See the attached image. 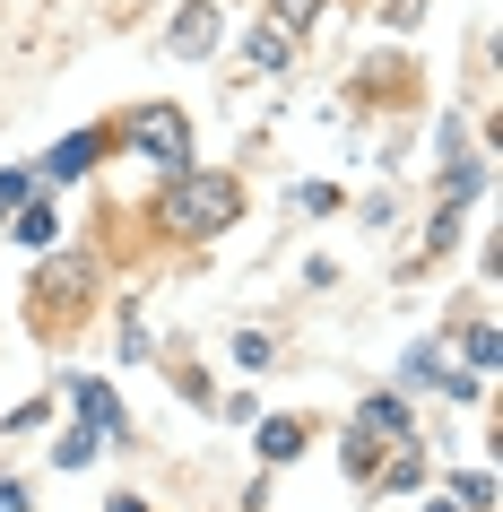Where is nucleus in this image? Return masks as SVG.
<instances>
[{
	"instance_id": "1",
	"label": "nucleus",
	"mask_w": 503,
	"mask_h": 512,
	"mask_svg": "<svg viewBox=\"0 0 503 512\" xmlns=\"http://www.w3.org/2000/svg\"><path fill=\"white\" fill-rule=\"evenodd\" d=\"M148 226H165L174 243H217L226 226H243V174H226V165H183V174H165Z\"/></svg>"
},
{
	"instance_id": "2",
	"label": "nucleus",
	"mask_w": 503,
	"mask_h": 512,
	"mask_svg": "<svg viewBox=\"0 0 503 512\" xmlns=\"http://www.w3.org/2000/svg\"><path fill=\"white\" fill-rule=\"evenodd\" d=\"M105 131H113V157H139L157 183H165V174H183V165H200L191 113H183V105H165V96H139V105H122Z\"/></svg>"
},
{
	"instance_id": "3",
	"label": "nucleus",
	"mask_w": 503,
	"mask_h": 512,
	"mask_svg": "<svg viewBox=\"0 0 503 512\" xmlns=\"http://www.w3.org/2000/svg\"><path fill=\"white\" fill-rule=\"evenodd\" d=\"M96 278H105V270H96V252H61V243H53V252H44V270L27 278L35 322H44V330H70V322L87 313V296H96Z\"/></svg>"
},
{
	"instance_id": "4",
	"label": "nucleus",
	"mask_w": 503,
	"mask_h": 512,
	"mask_svg": "<svg viewBox=\"0 0 503 512\" xmlns=\"http://www.w3.org/2000/svg\"><path fill=\"white\" fill-rule=\"evenodd\" d=\"M61 400H70V417H79V426L96 434L105 452H122V443H131V408L113 400V382H105V374H79V365H70V374H61Z\"/></svg>"
},
{
	"instance_id": "5",
	"label": "nucleus",
	"mask_w": 503,
	"mask_h": 512,
	"mask_svg": "<svg viewBox=\"0 0 503 512\" xmlns=\"http://www.w3.org/2000/svg\"><path fill=\"white\" fill-rule=\"evenodd\" d=\"M226 44V9L217 0H174V18H165V61H209Z\"/></svg>"
},
{
	"instance_id": "6",
	"label": "nucleus",
	"mask_w": 503,
	"mask_h": 512,
	"mask_svg": "<svg viewBox=\"0 0 503 512\" xmlns=\"http://www.w3.org/2000/svg\"><path fill=\"white\" fill-rule=\"evenodd\" d=\"M304 452H313V417H295V408H261L252 417V460L261 469H295Z\"/></svg>"
},
{
	"instance_id": "7",
	"label": "nucleus",
	"mask_w": 503,
	"mask_h": 512,
	"mask_svg": "<svg viewBox=\"0 0 503 512\" xmlns=\"http://www.w3.org/2000/svg\"><path fill=\"white\" fill-rule=\"evenodd\" d=\"M425 478H434V460H425V434H399V443H382V452H373V495H425Z\"/></svg>"
},
{
	"instance_id": "8",
	"label": "nucleus",
	"mask_w": 503,
	"mask_h": 512,
	"mask_svg": "<svg viewBox=\"0 0 503 512\" xmlns=\"http://www.w3.org/2000/svg\"><path fill=\"white\" fill-rule=\"evenodd\" d=\"M105 157H113V131L96 122V131H70V139H53V148L35 157V174H44V183H79V174H96Z\"/></svg>"
},
{
	"instance_id": "9",
	"label": "nucleus",
	"mask_w": 503,
	"mask_h": 512,
	"mask_svg": "<svg viewBox=\"0 0 503 512\" xmlns=\"http://www.w3.org/2000/svg\"><path fill=\"white\" fill-rule=\"evenodd\" d=\"M443 339H451V356H460V365H469L477 382H495V374H503V339H495V313H486V287H477L469 322H460V330H443Z\"/></svg>"
},
{
	"instance_id": "10",
	"label": "nucleus",
	"mask_w": 503,
	"mask_h": 512,
	"mask_svg": "<svg viewBox=\"0 0 503 512\" xmlns=\"http://www.w3.org/2000/svg\"><path fill=\"white\" fill-rule=\"evenodd\" d=\"M347 426L365 434V443H399V434H417V408H408V391H399V382H391V391H365Z\"/></svg>"
},
{
	"instance_id": "11",
	"label": "nucleus",
	"mask_w": 503,
	"mask_h": 512,
	"mask_svg": "<svg viewBox=\"0 0 503 512\" xmlns=\"http://www.w3.org/2000/svg\"><path fill=\"white\" fill-rule=\"evenodd\" d=\"M0 235L18 243V252H53V243H61V209H53V191H35V200H9Z\"/></svg>"
},
{
	"instance_id": "12",
	"label": "nucleus",
	"mask_w": 503,
	"mask_h": 512,
	"mask_svg": "<svg viewBox=\"0 0 503 512\" xmlns=\"http://www.w3.org/2000/svg\"><path fill=\"white\" fill-rule=\"evenodd\" d=\"M443 495L460 512H495V469L486 460H469V469H443Z\"/></svg>"
},
{
	"instance_id": "13",
	"label": "nucleus",
	"mask_w": 503,
	"mask_h": 512,
	"mask_svg": "<svg viewBox=\"0 0 503 512\" xmlns=\"http://www.w3.org/2000/svg\"><path fill=\"white\" fill-rule=\"evenodd\" d=\"M243 61L278 79V70H287V61H295V35H278V27H269V18H261V27H243Z\"/></svg>"
},
{
	"instance_id": "14",
	"label": "nucleus",
	"mask_w": 503,
	"mask_h": 512,
	"mask_svg": "<svg viewBox=\"0 0 503 512\" xmlns=\"http://www.w3.org/2000/svg\"><path fill=\"white\" fill-rule=\"evenodd\" d=\"M269 356H278V339H269L261 322H243L235 339H226V365H235V374H269Z\"/></svg>"
},
{
	"instance_id": "15",
	"label": "nucleus",
	"mask_w": 503,
	"mask_h": 512,
	"mask_svg": "<svg viewBox=\"0 0 503 512\" xmlns=\"http://www.w3.org/2000/svg\"><path fill=\"white\" fill-rule=\"evenodd\" d=\"M330 9H339V0H269V27H278V35H295V44H304V35H313L321 18H330Z\"/></svg>"
},
{
	"instance_id": "16",
	"label": "nucleus",
	"mask_w": 503,
	"mask_h": 512,
	"mask_svg": "<svg viewBox=\"0 0 503 512\" xmlns=\"http://www.w3.org/2000/svg\"><path fill=\"white\" fill-rule=\"evenodd\" d=\"M122 365H157V339H148V313H139V296H122Z\"/></svg>"
},
{
	"instance_id": "17",
	"label": "nucleus",
	"mask_w": 503,
	"mask_h": 512,
	"mask_svg": "<svg viewBox=\"0 0 503 512\" xmlns=\"http://www.w3.org/2000/svg\"><path fill=\"white\" fill-rule=\"evenodd\" d=\"M96 452H105V443H96V434H87V426H70V434H61V443H53V469H61V478H70V469H87V460H96Z\"/></svg>"
},
{
	"instance_id": "18",
	"label": "nucleus",
	"mask_w": 503,
	"mask_h": 512,
	"mask_svg": "<svg viewBox=\"0 0 503 512\" xmlns=\"http://www.w3.org/2000/svg\"><path fill=\"white\" fill-rule=\"evenodd\" d=\"M373 452H382V443H365L356 426L339 434V469H347V486H365V478H373Z\"/></svg>"
},
{
	"instance_id": "19",
	"label": "nucleus",
	"mask_w": 503,
	"mask_h": 512,
	"mask_svg": "<svg viewBox=\"0 0 503 512\" xmlns=\"http://www.w3.org/2000/svg\"><path fill=\"white\" fill-rule=\"evenodd\" d=\"M460 226H469V217H460V209H443V200H434V217H425V252L443 261L451 243H460Z\"/></svg>"
},
{
	"instance_id": "20",
	"label": "nucleus",
	"mask_w": 503,
	"mask_h": 512,
	"mask_svg": "<svg viewBox=\"0 0 503 512\" xmlns=\"http://www.w3.org/2000/svg\"><path fill=\"white\" fill-rule=\"evenodd\" d=\"M35 191H53L35 165H0V200H35Z\"/></svg>"
},
{
	"instance_id": "21",
	"label": "nucleus",
	"mask_w": 503,
	"mask_h": 512,
	"mask_svg": "<svg viewBox=\"0 0 503 512\" xmlns=\"http://www.w3.org/2000/svg\"><path fill=\"white\" fill-rule=\"evenodd\" d=\"M35 426H53V400H18L0 417V434H35Z\"/></svg>"
},
{
	"instance_id": "22",
	"label": "nucleus",
	"mask_w": 503,
	"mask_h": 512,
	"mask_svg": "<svg viewBox=\"0 0 503 512\" xmlns=\"http://www.w3.org/2000/svg\"><path fill=\"white\" fill-rule=\"evenodd\" d=\"M295 209L304 217H339V183H295Z\"/></svg>"
},
{
	"instance_id": "23",
	"label": "nucleus",
	"mask_w": 503,
	"mask_h": 512,
	"mask_svg": "<svg viewBox=\"0 0 503 512\" xmlns=\"http://www.w3.org/2000/svg\"><path fill=\"white\" fill-rule=\"evenodd\" d=\"M217 417H226V426H252V417H261V400H252V391H217Z\"/></svg>"
},
{
	"instance_id": "24",
	"label": "nucleus",
	"mask_w": 503,
	"mask_h": 512,
	"mask_svg": "<svg viewBox=\"0 0 503 512\" xmlns=\"http://www.w3.org/2000/svg\"><path fill=\"white\" fill-rule=\"evenodd\" d=\"M0 512H35V486L27 478H0Z\"/></svg>"
},
{
	"instance_id": "25",
	"label": "nucleus",
	"mask_w": 503,
	"mask_h": 512,
	"mask_svg": "<svg viewBox=\"0 0 503 512\" xmlns=\"http://www.w3.org/2000/svg\"><path fill=\"white\" fill-rule=\"evenodd\" d=\"M235 512H269V469H261V478H243V495H235Z\"/></svg>"
},
{
	"instance_id": "26",
	"label": "nucleus",
	"mask_w": 503,
	"mask_h": 512,
	"mask_svg": "<svg viewBox=\"0 0 503 512\" xmlns=\"http://www.w3.org/2000/svg\"><path fill=\"white\" fill-rule=\"evenodd\" d=\"M105 512H157V504H148L139 486H122V495H105Z\"/></svg>"
},
{
	"instance_id": "27",
	"label": "nucleus",
	"mask_w": 503,
	"mask_h": 512,
	"mask_svg": "<svg viewBox=\"0 0 503 512\" xmlns=\"http://www.w3.org/2000/svg\"><path fill=\"white\" fill-rule=\"evenodd\" d=\"M417 512H460V504H451V495H434V504H417Z\"/></svg>"
},
{
	"instance_id": "28",
	"label": "nucleus",
	"mask_w": 503,
	"mask_h": 512,
	"mask_svg": "<svg viewBox=\"0 0 503 512\" xmlns=\"http://www.w3.org/2000/svg\"><path fill=\"white\" fill-rule=\"evenodd\" d=\"M0 217H9V200H0Z\"/></svg>"
}]
</instances>
